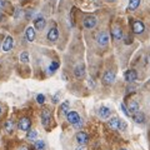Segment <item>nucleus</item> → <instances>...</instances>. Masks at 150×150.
<instances>
[{"mask_svg": "<svg viewBox=\"0 0 150 150\" xmlns=\"http://www.w3.org/2000/svg\"><path fill=\"white\" fill-rule=\"evenodd\" d=\"M124 79L128 83H134L135 80H137L138 79V74H137V71H135V70H128V71H126L125 74H124Z\"/></svg>", "mask_w": 150, "mask_h": 150, "instance_id": "10", "label": "nucleus"}, {"mask_svg": "<svg viewBox=\"0 0 150 150\" xmlns=\"http://www.w3.org/2000/svg\"><path fill=\"white\" fill-rule=\"evenodd\" d=\"M20 150H28V148H26V146H21Z\"/></svg>", "mask_w": 150, "mask_h": 150, "instance_id": "34", "label": "nucleus"}, {"mask_svg": "<svg viewBox=\"0 0 150 150\" xmlns=\"http://www.w3.org/2000/svg\"><path fill=\"white\" fill-rule=\"evenodd\" d=\"M108 1H115V0H108Z\"/></svg>", "mask_w": 150, "mask_h": 150, "instance_id": "36", "label": "nucleus"}, {"mask_svg": "<svg viewBox=\"0 0 150 150\" xmlns=\"http://www.w3.org/2000/svg\"><path fill=\"white\" fill-rule=\"evenodd\" d=\"M34 25H35V29L36 30H43L45 25H46V21H45V19L44 16H38L35 18V20H34Z\"/></svg>", "mask_w": 150, "mask_h": 150, "instance_id": "12", "label": "nucleus"}, {"mask_svg": "<svg viewBox=\"0 0 150 150\" xmlns=\"http://www.w3.org/2000/svg\"><path fill=\"white\" fill-rule=\"evenodd\" d=\"M131 116H133V120L137 124H144L145 123V115H144V112H142L140 110L138 112H135V114H133Z\"/></svg>", "mask_w": 150, "mask_h": 150, "instance_id": "14", "label": "nucleus"}, {"mask_svg": "<svg viewBox=\"0 0 150 150\" xmlns=\"http://www.w3.org/2000/svg\"><path fill=\"white\" fill-rule=\"evenodd\" d=\"M111 35L115 40H121V38H123V31H121L120 28H114V29L111 30Z\"/></svg>", "mask_w": 150, "mask_h": 150, "instance_id": "18", "label": "nucleus"}, {"mask_svg": "<svg viewBox=\"0 0 150 150\" xmlns=\"http://www.w3.org/2000/svg\"><path fill=\"white\" fill-rule=\"evenodd\" d=\"M34 149L35 150H46V144L44 140H36L34 144Z\"/></svg>", "mask_w": 150, "mask_h": 150, "instance_id": "22", "label": "nucleus"}, {"mask_svg": "<svg viewBox=\"0 0 150 150\" xmlns=\"http://www.w3.org/2000/svg\"><path fill=\"white\" fill-rule=\"evenodd\" d=\"M75 139H76L79 145H85L88 143V140H89V137H88L86 133H84V131H79V133H76Z\"/></svg>", "mask_w": 150, "mask_h": 150, "instance_id": "8", "label": "nucleus"}, {"mask_svg": "<svg viewBox=\"0 0 150 150\" xmlns=\"http://www.w3.org/2000/svg\"><path fill=\"white\" fill-rule=\"evenodd\" d=\"M0 114H1V106H0Z\"/></svg>", "mask_w": 150, "mask_h": 150, "instance_id": "37", "label": "nucleus"}, {"mask_svg": "<svg viewBox=\"0 0 150 150\" xmlns=\"http://www.w3.org/2000/svg\"><path fill=\"white\" fill-rule=\"evenodd\" d=\"M110 114H111V110L108 106H101L99 109V115L103 119H108L110 116Z\"/></svg>", "mask_w": 150, "mask_h": 150, "instance_id": "16", "label": "nucleus"}, {"mask_svg": "<svg viewBox=\"0 0 150 150\" xmlns=\"http://www.w3.org/2000/svg\"><path fill=\"white\" fill-rule=\"evenodd\" d=\"M25 38H26V40L28 41H34L35 39V30H34V28H26V30H25Z\"/></svg>", "mask_w": 150, "mask_h": 150, "instance_id": "15", "label": "nucleus"}, {"mask_svg": "<svg viewBox=\"0 0 150 150\" xmlns=\"http://www.w3.org/2000/svg\"><path fill=\"white\" fill-rule=\"evenodd\" d=\"M109 40H110V38H109V34H108L106 31H100V33H98V35H96V43L99 44L100 46L108 45Z\"/></svg>", "mask_w": 150, "mask_h": 150, "instance_id": "2", "label": "nucleus"}, {"mask_svg": "<svg viewBox=\"0 0 150 150\" xmlns=\"http://www.w3.org/2000/svg\"><path fill=\"white\" fill-rule=\"evenodd\" d=\"M51 123V112L49 109H43V111H41V124H43V126H45V128H48V126L50 125Z\"/></svg>", "mask_w": 150, "mask_h": 150, "instance_id": "3", "label": "nucleus"}, {"mask_svg": "<svg viewBox=\"0 0 150 150\" xmlns=\"http://www.w3.org/2000/svg\"><path fill=\"white\" fill-rule=\"evenodd\" d=\"M36 137H38V133H36V130H29V131H28V135H26V138L29 139V140H31V142H34V140L36 139Z\"/></svg>", "mask_w": 150, "mask_h": 150, "instance_id": "23", "label": "nucleus"}, {"mask_svg": "<svg viewBox=\"0 0 150 150\" xmlns=\"http://www.w3.org/2000/svg\"><path fill=\"white\" fill-rule=\"evenodd\" d=\"M59 96H60V93H56L55 94V95H54V98H53V103H54V104H56V103H58L59 100Z\"/></svg>", "mask_w": 150, "mask_h": 150, "instance_id": "31", "label": "nucleus"}, {"mask_svg": "<svg viewBox=\"0 0 150 150\" xmlns=\"http://www.w3.org/2000/svg\"><path fill=\"white\" fill-rule=\"evenodd\" d=\"M120 121H121V119H119V118H111L108 124H109V126H110L111 129L119 130V128H120Z\"/></svg>", "mask_w": 150, "mask_h": 150, "instance_id": "17", "label": "nucleus"}, {"mask_svg": "<svg viewBox=\"0 0 150 150\" xmlns=\"http://www.w3.org/2000/svg\"><path fill=\"white\" fill-rule=\"evenodd\" d=\"M128 110H129V112H130L131 115L135 114V112L139 111V104H138L137 101H130V104L128 106Z\"/></svg>", "mask_w": 150, "mask_h": 150, "instance_id": "19", "label": "nucleus"}, {"mask_svg": "<svg viewBox=\"0 0 150 150\" xmlns=\"http://www.w3.org/2000/svg\"><path fill=\"white\" fill-rule=\"evenodd\" d=\"M120 109L123 110V112H124V114H125L126 116H130V112H129V110H128V108L125 106L124 103H121V104H120Z\"/></svg>", "mask_w": 150, "mask_h": 150, "instance_id": "28", "label": "nucleus"}, {"mask_svg": "<svg viewBox=\"0 0 150 150\" xmlns=\"http://www.w3.org/2000/svg\"><path fill=\"white\" fill-rule=\"evenodd\" d=\"M36 101L39 103V104H44V101H45V96L43 95V94H38V95H36Z\"/></svg>", "mask_w": 150, "mask_h": 150, "instance_id": "27", "label": "nucleus"}, {"mask_svg": "<svg viewBox=\"0 0 150 150\" xmlns=\"http://www.w3.org/2000/svg\"><path fill=\"white\" fill-rule=\"evenodd\" d=\"M120 150H126V149H120Z\"/></svg>", "mask_w": 150, "mask_h": 150, "instance_id": "38", "label": "nucleus"}, {"mask_svg": "<svg viewBox=\"0 0 150 150\" xmlns=\"http://www.w3.org/2000/svg\"><path fill=\"white\" fill-rule=\"evenodd\" d=\"M8 6V1L6 0H0V10H4Z\"/></svg>", "mask_w": 150, "mask_h": 150, "instance_id": "29", "label": "nucleus"}, {"mask_svg": "<svg viewBox=\"0 0 150 150\" xmlns=\"http://www.w3.org/2000/svg\"><path fill=\"white\" fill-rule=\"evenodd\" d=\"M144 30H145V25L143 21H140V20L133 21V31L135 34H143Z\"/></svg>", "mask_w": 150, "mask_h": 150, "instance_id": "6", "label": "nucleus"}, {"mask_svg": "<svg viewBox=\"0 0 150 150\" xmlns=\"http://www.w3.org/2000/svg\"><path fill=\"white\" fill-rule=\"evenodd\" d=\"M126 129V123H125V121L124 120H121L120 121V128H119V130H121V131H124Z\"/></svg>", "mask_w": 150, "mask_h": 150, "instance_id": "30", "label": "nucleus"}, {"mask_svg": "<svg viewBox=\"0 0 150 150\" xmlns=\"http://www.w3.org/2000/svg\"><path fill=\"white\" fill-rule=\"evenodd\" d=\"M96 18L95 16H93V15H90V16H86L85 19H84V26L86 28V29H93L94 26L96 25Z\"/></svg>", "mask_w": 150, "mask_h": 150, "instance_id": "7", "label": "nucleus"}, {"mask_svg": "<svg viewBox=\"0 0 150 150\" xmlns=\"http://www.w3.org/2000/svg\"><path fill=\"white\" fill-rule=\"evenodd\" d=\"M20 60H21L23 63H28V62H29V54H28L26 51L21 53V54H20Z\"/></svg>", "mask_w": 150, "mask_h": 150, "instance_id": "26", "label": "nucleus"}, {"mask_svg": "<svg viewBox=\"0 0 150 150\" xmlns=\"http://www.w3.org/2000/svg\"><path fill=\"white\" fill-rule=\"evenodd\" d=\"M13 45H14V39L13 36L8 35L5 38V40H4V44H3V50L4 51H10L13 49Z\"/></svg>", "mask_w": 150, "mask_h": 150, "instance_id": "11", "label": "nucleus"}, {"mask_svg": "<svg viewBox=\"0 0 150 150\" xmlns=\"http://www.w3.org/2000/svg\"><path fill=\"white\" fill-rule=\"evenodd\" d=\"M76 150H84V149H83V148H78Z\"/></svg>", "mask_w": 150, "mask_h": 150, "instance_id": "35", "label": "nucleus"}, {"mask_svg": "<svg viewBox=\"0 0 150 150\" xmlns=\"http://www.w3.org/2000/svg\"><path fill=\"white\" fill-rule=\"evenodd\" d=\"M4 20H5V15H4V14L0 11V23H3Z\"/></svg>", "mask_w": 150, "mask_h": 150, "instance_id": "32", "label": "nucleus"}, {"mask_svg": "<svg viewBox=\"0 0 150 150\" xmlns=\"http://www.w3.org/2000/svg\"><path fill=\"white\" fill-rule=\"evenodd\" d=\"M31 15H33V10H31V11H28V13H26V18H28V19H29V16H31Z\"/></svg>", "mask_w": 150, "mask_h": 150, "instance_id": "33", "label": "nucleus"}, {"mask_svg": "<svg viewBox=\"0 0 150 150\" xmlns=\"http://www.w3.org/2000/svg\"><path fill=\"white\" fill-rule=\"evenodd\" d=\"M46 38H48L49 41H56L59 38V31L56 28H51V29L48 31V35H46Z\"/></svg>", "mask_w": 150, "mask_h": 150, "instance_id": "13", "label": "nucleus"}, {"mask_svg": "<svg viewBox=\"0 0 150 150\" xmlns=\"http://www.w3.org/2000/svg\"><path fill=\"white\" fill-rule=\"evenodd\" d=\"M69 110H70V101H64L62 105H60V111H62V114H64V115H67L68 112H69Z\"/></svg>", "mask_w": 150, "mask_h": 150, "instance_id": "21", "label": "nucleus"}, {"mask_svg": "<svg viewBox=\"0 0 150 150\" xmlns=\"http://www.w3.org/2000/svg\"><path fill=\"white\" fill-rule=\"evenodd\" d=\"M58 68H59V64L56 62H53L50 64V67H49V74H54L56 70H58Z\"/></svg>", "mask_w": 150, "mask_h": 150, "instance_id": "24", "label": "nucleus"}, {"mask_svg": "<svg viewBox=\"0 0 150 150\" xmlns=\"http://www.w3.org/2000/svg\"><path fill=\"white\" fill-rule=\"evenodd\" d=\"M13 129H14V123H13V120H8L6 123H5V130L8 131V133H10Z\"/></svg>", "mask_w": 150, "mask_h": 150, "instance_id": "25", "label": "nucleus"}, {"mask_svg": "<svg viewBox=\"0 0 150 150\" xmlns=\"http://www.w3.org/2000/svg\"><path fill=\"white\" fill-rule=\"evenodd\" d=\"M140 1H142V0H129V5H128V9H129L130 11L137 10L138 6L140 5Z\"/></svg>", "mask_w": 150, "mask_h": 150, "instance_id": "20", "label": "nucleus"}, {"mask_svg": "<svg viewBox=\"0 0 150 150\" xmlns=\"http://www.w3.org/2000/svg\"><path fill=\"white\" fill-rule=\"evenodd\" d=\"M67 119H68V121L70 124L75 126V128H80V126L83 125L80 115H79L76 111H69L67 114Z\"/></svg>", "mask_w": 150, "mask_h": 150, "instance_id": "1", "label": "nucleus"}, {"mask_svg": "<svg viewBox=\"0 0 150 150\" xmlns=\"http://www.w3.org/2000/svg\"><path fill=\"white\" fill-rule=\"evenodd\" d=\"M19 129L23 130V131H29L30 130V126H31V120L29 118H23L19 120Z\"/></svg>", "mask_w": 150, "mask_h": 150, "instance_id": "5", "label": "nucleus"}, {"mask_svg": "<svg viewBox=\"0 0 150 150\" xmlns=\"http://www.w3.org/2000/svg\"><path fill=\"white\" fill-rule=\"evenodd\" d=\"M114 81H115V73L112 71V70L105 71V74L103 75V84H105V85H111Z\"/></svg>", "mask_w": 150, "mask_h": 150, "instance_id": "4", "label": "nucleus"}, {"mask_svg": "<svg viewBox=\"0 0 150 150\" xmlns=\"http://www.w3.org/2000/svg\"><path fill=\"white\" fill-rule=\"evenodd\" d=\"M74 75H75V78L76 79H81V78L85 76V65L80 64V65H78V67H75Z\"/></svg>", "mask_w": 150, "mask_h": 150, "instance_id": "9", "label": "nucleus"}]
</instances>
